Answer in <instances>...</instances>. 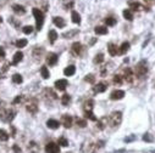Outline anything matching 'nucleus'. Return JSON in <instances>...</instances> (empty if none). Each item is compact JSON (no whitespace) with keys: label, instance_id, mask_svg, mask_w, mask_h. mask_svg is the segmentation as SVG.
I'll return each mask as SVG.
<instances>
[{"label":"nucleus","instance_id":"obj_1","mask_svg":"<svg viewBox=\"0 0 155 153\" xmlns=\"http://www.w3.org/2000/svg\"><path fill=\"white\" fill-rule=\"evenodd\" d=\"M147 73H148V63H147L146 60H142L136 66V75L142 79L147 75Z\"/></svg>","mask_w":155,"mask_h":153},{"label":"nucleus","instance_id":"obj_2","mask_svg":"<svg viewBox=\"0 0 155 153\" xmlns=\"http://www.w3.org/2000/svg\"><path fill=\"white\" fill-rule=\"evenodd\" d=\"M33 15H34V17H36V23H37V30H40L42 29V27H43V23H44V15H43V12L40 11L39 9H37V7H34L33 9Z\"/></svg>","mask_w":155,"mask_h":153},{"label":"nucleus","instance_id":"obj_3","mask_svg":"<svg viewBox=\"0 0 155 153\" xmlns=\"http://www.w3.org/2000/svg\"><path fill=\"white\" fill-rule=\"evenodd\" d=\"M108 120L110 121L111 126H114V128L119 126L122 121V113L121 112H114V113H111V116L108 118Z\"/></svg>","mask_w":155,"mask_h":153},{"label":"nucleus","instance_id":"obj_4","mask_svg":"<svg viewBox=\"0 0 155 153\" xmlns=\"http://www.w3.org/2000/svg\"><path fill=\"white\" fill-rule=\"evenodd\" d=\"M16 112L14 109H4L3 112H0V119L5 123H10L14 118H15Z\"/></svg>","mask_w":155,"mask_h":153},{"label":"nucleus","instance_id":"obj_5","mask_svg":"<svg viewBox=\"0 0 155 153\" xmlns=\"http://www.w3.org/2000/svg\"><path fill=\"white\" fill-rule=\"evenodd\" d=\"M45 153H60V147L55 142H49L45 146Z\"/></svg>","mask_w":155,"mask_h":153},{"label":"nucleus","instance_id":"obj_6","mask_svg":"<svg viewBox=\"0 0 155 153\" xmlns=\"http://www.w3.org/2000/svg\"><path fill=\"white\" fill-rule=\"evenodd\" d=\"M67 86H68V81L66 79H59V80L55 81V88L57 90H60V91L66 90Z\"/></svg>","mask_w":155,"mask_h":153},{"label":"nucleus","instance_id":"obj_7","mask_svg":"<svg viewBox=\"0 0 155 153\" xmlns=\"http://www.w3.org/2000/svg\"><path fill=\"white\" fill-rule=\"evenodd\" d=\"M57 55L56 54H54V52H50L48 56H47V63L49 65V66H55L56 63H57Z\"/></svg>","mask_w":155,"mask_h":153},{"label":"nucleus","instance_id":"obj_8","mask_svg":"<svg viewBox=\"0 0 155 153\" xmlns=\"http://www.w3.org/2000/svg\"><path fill=\"white\" fill-rule=\"evenodd\" d=\"M123 97H125V91L123 90H115V91H112L110 95L111 100H121Z\"/></svg>","mask_w":155,"mask_h":153},{"label":"nucleus","instance_id":"obj_9","mask_svg":"<svg viewBox=\"0 0 155 153\" xmlns=\"http://www.w3.org/2000/svg\"><path fill=\"white\" fill-rule=\"evenodd\" d=\"M108 89V83H105V81H101V83H98L95 86H94V93L99 94V93H104V91H106Z\"/></svg>","mask_w":155,"mask_h":153},{"label":"nucleus","instance_id":"obj_10","mask_svg":"<svg viewBox=\"0 0 155 153\" xmlns=\"http://www.w3.org/2000/svg\"><path fill=\"white\" fill-rule=\"evenodd\" d=\"M123 77H125V79L127 80V83H132L133 79H134V75H133V72L131 68H126L125 70H123Z\"/></svg>","mask_w":155,"mask_h":153},{"label":"nucleus","instance_id":"obj_11","mask_svg":"<svg viewBox=\"0 0 155 153\" xmlns=\"http://www.w3.org/2000/svg\"><path fill=\"white\" fill-rule=\"evenodd\" d=\"M27 111L29 112V113H36V112L38 111V105H37V101L33 100L32 102H29V103L26 106Z\"/></svg>","mask_w":155,"mask_h":153},{"label":"nucleus","instance_id":"obj_12","mask_svg":"<svg viewBox=\"0 0 155 153\" xmlns=\"http://www.w3.org/2000/svg\"><path fill=\"white\" fill-rule=\"evenodd\" d=\"M63 125L66 129L71 128V125H72V118H71V116H68V114H64L63 116Z\"/></svg>","mask_w":155,"mask_h":153},{"label":"nucleus","instance_id":"obj_13","mask_svg":"<svg viewBox=\"0 0 155 153\" xmlns=\"http://www.w3.org/2000/svg\"><path fill=\"white\" fill-rule=\"evenodd\" d=\"M82 44L81 43H73L72 44V52H73L76 56H78V55H81V52H82Z\"/></svg>","mask_w":155,"mask_h":153},{"label":"nucleus","instance_id":"obj_14","mask_svg":"<svg viewBox=\"0 0 155 153\" xmlns=\"http://www.w3.org/2000/svg\"><path fill=\"white\" fill-rule=\"evenodd\" d=\"M22 58H23V54L21 52V51H17V52L15 54V56H14V60H12L11 65H14V66L18 65V63L22 61Z\"/></svg>","mask_w":155,"mask_h":153},{"label":"nucleus","instance_id":"obj_15","mask_svg":"<svg viewBox=\"0 0 155 153\" xmlns=\"http://www.w3.org/2000/svg\"><path fill=\"white\" fill-rule=\"evenodd\" d=\"M53 22H54V24H55L56 27H59V28H64V27L66 26L65 19H64L63 17H54Z\"/></svg>","mask_w":155,"mask_h":153},{"label":"nucleus","instance_id":"obj_16","mask_svg":"<svg viewBox=\"0 0 155 153\" xmlns=\"http://www.w3.org/2000/svg\"><path fill=\"white\" fill-rule=\"evenodd\" d=\"M12 10H14V12L17 14V15H23L26 14V9L22 6V5H18V4H15L12 6Z\"/></svg>","mask_w":155,"mask_h":153},{"label":"nucleus","instance_id":"obj_17","mask_svg":"<svg viewBox=\"0 0 155 153\" xmlns=\"http://www.w3.org/2000/svg\"><path fill=\"white\" fill-rule=\"evenodd\" d=\"M47 126L49 128V129H59V126H60V123L57 120H55V119H49L48 121H47Z\"/></svg>","mask_w":155,"mask_h":153},{"label":"nucleus","instance_id":"obj_18","mask_svg":"<svg viewBox=\"0 0 155 153\" xmlns=\"http://www.w3.org/2000/svg\"><path fill=\"white\" fill-rule=\"evenodd\" d=\"M48 38H49V42H50V44H54V43L56 42V39H57V33H56V30H54V29L49 30Z\"/></svg>","mask_w":155,"mask_h":153},{"label":"nucleus","instance_id":"obj_19","mask_svg":"<svg viewBox=\"0 0 155 153\" xmlns=\"http://www.w3.org/2000/svg\"><path fill=\"white\" fill-rule=\"evenodd\" d=\"M75 72H76V67H75V66H68V67H66V68L64 69V74H65L66 77L73 75Z\"/></svg>","mask_w":155,"mask_h":153},{"label":"nucleus","instance_id":"obj_20","mask_svg":"<svg viewBox=\"0 0 155 153\" xmlns=\"http://www.w3.org/2000/svg\"><path fill=\"white\" fill-rule=\"evenodd\" d=\"M108 51H109V54H110L111 56H116V55H117V46H116L115 44L110 43V44L108 45Z\"/></svg>","mask_w":155,"mask_h":153},{"label":"nucleus","instance_id":"obj_21","mask_svg":"<svg viewBox=\"0 0 155 153\" xmlns=\"http://www.w3.org/2000/svg\"><path fill=\"white\" fill-rule=\"evenodd\" d=\"M128 5H130V7L131 9H133L134 11H139V10H142V9H144L139 3H137V1H130L128 3Z\"/></svg>","mask_w":155,"mask_h":153},{"label":"nucleus","instance_id":"obj_22","mask_svg":"<svg viewBox=\"0 0 155 153\" xmlns=\"http://www.w3.org/2000/svg\"><path fill=\"white\" fill-rule=\"evenodd\" d=\"M71 17H72V22H73V23H77V24H79V23H81V16H79V14H78V12H76V11H72Z\"/></svg>","mask_w":155,"mask_h":153},{"label":"nucleus","instance_id":"obj_23","mask_svg":"<svg viewBox=\"0 0 155 153\" xmlns=\"http://www.w3.org/2000/svg\"><path fill=\"white\" fill-rule=\"evenodd\" d=\"M94 32H95V34L104 35V34H106V33H108V28H106V27H103V26H100V27H97V28L94 29Z\"/></svg>","mask_w":155,"mask_h":153},{"label":"nucleus","instance_id":"obj_24","mask_svg":"<svg viewBox=\"0 0 155 153\" xmlns=\"http://www.w3.org/2000/svg\"><path fill=\"white\" fill-rule=\"evenodd\" d=\"M77 34H78V29H73V30H70V32H67V33H64L63 37L66 38V39H71V38H73Z\"/></svg>","mask_w":155,"mask_h":153},{"label":"nucleus","instance_id":"obj_25","mask_svg":"<svg viewBox=\"0 0 155 153\" xmlns=\"http://www.w3.org/2000/svg\"><path fill=\"white\" fill-rule=\"evenodd\" d=\"M28 149H29V152H31V153H37V152L39 151V148H38V146H37V144H36L34 141L29 142V145H28Z\"/></svg>","mask_w":155,"mask_h":153},{"label":"nucleus","instance_id":"obj_26","mask_svg":"<svg viewBox=\"0 0 155 153\" xmlns=\"http://www.w3.org/2000/svg\"><path fill=\"white\" fill-rule=\"evenodd\" d=\"M130 50V43H127V42H125L122 45H121V49H120V54L121 55H125L127 51Z\"/></svg>","mask_w":155,"mask_h":153},{"label":"nucleus","instance_id":"obj_27","mask_svg":"<svg viewBox=\"0 0 155 153\" xmlns=\"http://www.w3.org/2000/svg\"><path fill=\"white\" fill-rule=\"evenodd\" d=\"M84 117H86L87 119L93 120V121H97V117L94 116V113H93L92 111H86V112H84Z\"/></svg>","mask_w":155,"mask_h":153},{"label":"nucleus","instance_id":"obj_28","mask_svg":"<svg viewBox=\"0 0 155 153\" xmlns=\"http://www.w3.org/2000/svg\"><path fill=\"white\" fill-rule=\"evenodd\" d=\"M40 74H42V77H43L44 79H48V78L50 77L49 70H48V68H47L45 66H42V68H40Z\"/></svg>","mask_w":155,"mask_h":153},{"label":"nucleus","instance_id":"obj_29","mask_svg":"<svg viewBox=\"0 0 155 153\" xmlns=\"http://www.w3.org/2000/svg\"><path fill=\"white\" fill-rule=\"evenodd\" d=\"M70 102H71V96H70V95L65 94L63 97H61V103H63L64 106H68Z\"/></svg>","mask_w":155,"mask_h":153},{"label":"nucleus","instance_id":"obj_30","mask_svg":"<svg viewBox=\"0 0 155 153\" xmlns=\"http://www.w3.org/2000/svg\"><path fill=\"white\" fill-rule=\"evenodd\" d=\"M9 134L5 131V130H3V129H0V141H3V142H5V141H7L9 140Z\"/></svg>","mask_w":155,"mask_h":153},{"label":"nucleus","instance_id":"obj_31","mask_svg":"<svg viewBox=\"0 0 155 153\" xmlns=\"http://www.w3.org/2000/svg\"><path fill=\"white\" fill-rule=\"evenodd\" d=\"M12 81L15 84H21L22 81H23V78L21 74H14L12 75Z\"/></svg>","mask_w":155,"mask_h":153},{"label":"nucleus","instance_id":"obj_32","mask_svg":"<svg viewBox=\"0 0 155 153\" xmlns=\"http://www.w3.org/2000/svg\"><path fill=\"white\" fill-rule=\"evenodd\" d=\"M93 105H94L93 100H88L87 102H84V112L86 111H92L93 109Z\"/></svg>","mask_w":155,"mask_h":153},{"label":"nucleus","instance_id":"obj_33","mask_svg":"<svg viewBox=\"0 0 155 153\" xmlns=\"http://www.w3.org/2000/svg\"><path fill=\"white\" fill-rule=\"evenodd\" d=\"M123 17H125L126 19H128V21H132L133 19V14L131 12V10H125V11H123Z\"/></svg>","mask_w":155,"mask_h":153},{"label":"nucleus","instance_id":"obj_34","mask_svg":"<svg viewBox=\"0 0 155 153\" xmlns=\"http://www.w3.org/2000/svg\"><path fill=\"white\" fill-rule=\"evenodd\" d=\"M103 61H104V55H103V54H98V55L94 57V63H95V65H100Z\"/></svg>","mask_w":155,"mask_h":153},{"label":"nucleus","instance_id":"obj_35","mask_svg":"<svg viewBox=\"0 0 155 153\" xmlns=\"http://www.w3.org/2000/svg\"><path fill=\"white\" fill-rule=\"evenodd\" d=\"M105 23L108 24V26H115L116 24V18H114V17H106L105 18Z\"/></svg>","mask_w":155,"mask_h":153},{"label":"nucleus","instance_id":"obj_36","mask_svg":"<svg viewBox=\"0 0 155 153\" xmlns=\"http://www.w3.org/2000/svg\"><path fill=\"white\" fill-rule=\"evenodd\" d=\"M15 44H16L17 47H25V46L28 44V42H27L26 39H20V40H17V42H16Z\"/></svg>","mask_w":155,"mask_h":153},{"label":"nucleus","instance_id":"obj_37","mask_svg":"<svg viewBox=\"0 0 155 153\" xmlns=\"http://www.w3.org/2000/svg\"><path fill=\"white\" fill-rule=\"evenodd\" d=\"M57 145L63 146V147H66V146H68V141H67L65 137H60V139L57 140Z\"/></svg>","mask_w":155,"mask_h":153},{"label":"nucleus","instance_id":"obj_38","mask_svg":"<svg viewBox=\"0 0 155 153\" xmlns=\"http://www.w3.org/2000/svg\"><path fill=\"white\" fill-rule=\"evenodd\" d=\"M43 52H44L43 49H36L34 52H33V56H34L36 58H40V56L43 55Z\"/></svg>","mask_w":155,"mask_h":153},{"label":"nucleus","instance_id":"obj_39","mask_svg":"<svg viewBox=\"0 0 155 153\" xmlns=\"http://www.w3.org/2000/svg\"><path fill=\"white\" fill-rule=\"evenodd\" d=\"M84 80H86V81H88V83H90V84H94V81H95V77L93 75V74H88V75H86Z\"/></svg>","mask_w":155,"mask_h":153},{"label":"nucleus","instance_id":"obj_40","mask_svg":"<svg viewBox=\"0 0 155 153\" xmlns=\"http://www.w3.org/2000/svg\"><path fill=\"white\" fill-rule=\"evenodd\" d=\"M22 30H23L25 34H31V33L33 32V27H32V26H25Z\"/></svg>","mask_w":155,"mask_h":153},{"label":"nucleus","instance_id":"obj_41","mask_svg":"<svg viewBox=\"0 0 155 153\" xmlns=\"http://www.w3.org/2000/svg\"><path fill=\"white\" fill-rule=\"evenodd\" d=\"M143 141H146V142H153L154 141V137L150 135V134H146L143 136Z\"/></svg>","mask_w":155,"mask_h":153},{"label":"nucleus","instance_id":"obj_42","mask_svg":"<svg viewBox=\"0 0 155 153\" xmlns=\"http://www.w3.org/2000/svg\"><path fill=\"white\" fill-rule=\"evenodd\" d=\"M122 83V78L121 75L116 74V75H114V84H121Z\"/></svg>","mask_w":155,"mask_h":153},{"label":"nucleus","instance_id":"obj_43","mask_svg":"<svg viewBox=\"0 0 155 153\" xmlns=\"http://www.w3.org/2000/svg\"><path fill=\"white\" fill-rule=\"evenodd\" d=\"M106 120V118H103L101 120H98V128L100 129V130H103L105 128V125H104V121Z\"/></svg>","mask_w":155,"mask_h":153},{"label":"nucleus","instance_id":"obj_44","mask_svg":"<svg viewBox=\"0 0 155 153\" xmlns=\"http://www.w3.org/2000/svg\"><path fill=\"white\" fill-rule=\"evenodd\" d=\"M77 125H79L81 128H84V126L87 125V121L83 120V119H78V118H77Z\"/></svg>","mask_w":155,"mask_h":153},{"label":"nucleus","instance_id":"obj_45","mask_svg":"<svg viewBox=\"0 0 155 153\" xmlns=\"http://www.w3.org/2000/svg\"><path fill=\"white\" fill-rule=\"evenodd\" d=\"M22 98H23V96H22V95H18V96H16V98L12 101V103H14V105L18 103V102H21V101H22Z\"/></svg>","mask_w":155,"mask_h":153},{"label":"nucleus","instance_id":"obj_46","mask_svg":"<svg viewBox=\"0 0 155 153\" xmlns=\"http://www.w3.org/2000/svg\"><path fill=\"white\" fill-rule=\"evenodd\" d=\"M134 140H136V136L131 135V136H128V137L125 139V142H127V144H128V142H132V141H134Z\"/></svg>","mask_w":155,"mask_h":153},{"label":"nucleus","instance_id":"obj_47","mask_svg":"<svg viewBox=\"0 0 155 153\" xmlns=\"http://www.w3.org/2000/svg\"><path fill=\"white\" fill-rule=\"evenodd\" d=\"M5 58V50L4 47L0 46V60H4Z\"/></svg>","mask_w":155,"mask_h":153},{"label":"nucleus","instance_id":"obj_48","mask_svg":"<svg viewBox=\"0 0 155 153\" xmlns=\"http://www.w3.org/2000/svg\"><path fill=\"white\" fill-rule=\"evenodd\" d=\"M12 149H14L15 153H21V148H20L17 145H14V146H12Z\"/></svg>","mask_w":155,"mask_h":153},{"label":"nucleus","instance_id":"obj_49","mask_svg":"<svg viewBox=\"0 0 155 153\" xmlns=\"http://www.w3.org/2000/svg\"><path fill=\"white\" fill-rule=\"evenodd\" d=\"M10 128H11V130H12V134H11V136H12V137H15V135H16V129H15L12 125H10Z\"/></svg>","mask_w":155,"mask_h":153},{"label":"nucleus","instance_id":"obj_50","mask_svg":"<svg viewBox=\"0 0 155 153\" xmlns=\"http://www.w3.org/2000/svg\"><path fill=\"white\" fill-rule=\"evenodd\" d=\"M144 1H146L147 4H149V5H153L155 3V0H144Z\"/></svg>","mask_w":155,"mask_h":153},{"label":"nucleus","instance_id":"obj_51","mask_svg":"<svg viewBox=\"0 0 155 153\" xmlns=\"http://www.w3.org/2000/svg\"><path fill=\"white\" fill-rule=\"evenodd\" d=\"M1 22H3V18H1V17H0V23H1Z\"/></svg>","mask_w":155,"mask_h":153},{"label":"nucleus","instance_id":"obj_52","mask_svg":"<svg viewBox=\"0 0 155 153\" xmlns=\"http://www.w3.org/2000/svg\"><path fill=\"white\" fill-rule=\"evenodd\" d=\"M0 105H1V101H0Z\"/></svg>","mask_w":155,"mask_h":153}]
</instances>
